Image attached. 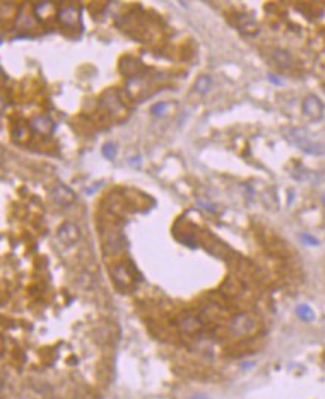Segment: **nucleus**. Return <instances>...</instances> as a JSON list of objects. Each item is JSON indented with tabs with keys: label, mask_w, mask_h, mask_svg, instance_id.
<instances>
[{
	"label": "nucleus",
	"mask_w": 325,
	"mask_h": 399,
	"mask_svg": "<svg viewBox=\"0 0 325 399\" xmlns=\"http://www.w3.org/2000/svg\"><path fill=\"white\" fill-rule=\"evenodd\" d=\"M288 140L301 152L309 155H325V140L318 139L316 134L306 128H291Z\"/></svg>",
	"instance_id": "nucleus-1"
},
{
	"label": "nucleus",
	"mask_w": 325,
	"mask_h": 399,
	"mask_svg": "<svg viewBox=\"0 0 325 399\" xmlns=\"http://www.w3.org/2000/svg\"><path fill=\"white\" fill-rule=\"evenodd\" d=\"M255 330V320L249 314H237L230 323V332L235 337H246Z\"/></svg>",
	"instance_id": "nucleus-2"
},
{
	"label": "nucleus",
	"mask_w": 325,
	"mask_h": 399,
	"mask_svg": "<svg viewBox=\"0 0 325 399\" xmlns=\"http://www.w3.org/2000/svg\"><path fill=\"white\" fill-rule=\"evenodd\" d=\"M303 112L312 121H319L324 116V104L316 96L310 94L303 102Z\"/></svg>",
	"instance_id": "nucleus-3"
},
{
	"label": "nucleus",
	"mask_w": 325,
	"mask_h": 399,
	"mask_svg": "<svg viewBox=\"0 0 325 399\" xmlns=\"http://www.w3.org/2000/svg\"><path fill=\"white\" fill-rule=\"evenodd\" d=\"M58 239H60V242L63 244L72 246V244H75L81 239V231H79V228L75 224L66 222L64 225H61L58 228Z\"/></svg>",
	"instance_id": "nucleus-4"
},
{
	"label": "nucleus",
	"mask_w": 325,
	"mask_h": 399,
	"mask_svg": "<svg viewBox=\"0 0 325 399\" xmlns=\"http://www.w3.org/2000/svg\"><path fill=\"white\" fill-rule=\"evenodd\" d=\"M51 197L55 203H58L61 206H69L75 201V194L69 190L67 186L60 185V183L54 186V190L51 191Z\"/></svg>",
	"instance_id": "nucleus-5"
},
{
	"label": "nucleus",
	"mask_w": 325,
	"mask_h": 399,
	"mask_svg": "<svg viewBox=\"0 0 325 399\" xmlns=\"http://www.w3.org/2000/svg\"><path fill=\"white\" fill-rule=\"evenodd\" d=\"M179 326H181V330L185 332V334H197L201 331V320L200 317L194 316V314H187V316H183L179 322Z\"/></svg>",
	"instance_id": "nucleus-6"
},
{
	"label": "nucleus",
	"mask_w": 325,
	"mask_h": 399,
	"mask_svg": "<svg viewBox=\"0 0 325 399\" xmlns=\"http://www.w3.org/2000/svg\"><path fill=\"white\" fill-rule=\"evenodd\" d=\"M273 58H274V61L279 64L282 69H288V67H291V64H292V57H291V54H288L287 51H282V50H277V51H274L273 52Z\"/></svg>",
	"instance_id": "nucleus-7"
},
{
	"label": "nucleus",
	"mask_w": 325,
	"mask_h": 399,
	"mask_svg": "<svg viewBox=\"0 0 325 399\" xmlns=\"http://www.w3.org/2000/svg\"><path fill=\"white\" fill-rule=\"evenodd\" d=\"M33 128L39 133H50V130L53 128V124L48 118L39 116V118L33 120Z\"/></svg>",
	"instance_id": "nucleus-8"
},
{
	"label": "nucleus",
	"mask_w": 325,
	"mask_h": 399,
	"mask_svg": "<svg viewBox=\"0 0 325 399\" xmlns=\"http://www.w3.org/2000/svg\"><path fill=\"white\" fill-rule=\"evenodd\" d=\"M297 314L301 320H306V322H310V320L315 319L313 310L309 306H306V304H301V306L297 307Z\"/></svg>",
	"instance_id": "nucleus-9"
},
{
	"label": "nucleus",
	"mask_w": 325,
	"mask_h": 399,
	"mask_svg": "<svg viewBox=\"0 0 325 399\" xmlns=\"http://www.w3.org/2000/svg\"><path fill=\"white\" fill-rule=\"evenodd\" d=\"M211 78H207V76H201L199 81H197V84H196V89L199 91V92H206L207 89H209V87H211Z\"/></svg>",
	"instance_id": "nucleus-10"
},
{
	"label": "nucleus",
	"mask_w": 325,
	"mask_h": 399,
	"mask_svg": "<svg viewBox=\"0 0 325 399\" xmlns=\"http://www.w3.org/2000/svg\"><path fill=\"white\" fill-rule=\"evenodd\" d=\"M103 155L109 159H113L115 155H117V149H115V145L113 143H106L103 146Z\"/></svg>",
	"instance_id": "nucleus-11"
},
{
	"label": "nucleus",
	"mask_w": 325,
	"mask_h": 399,
	"mask_svg": "<svg viewBox=\"0 0 325 399\" xmlns=\"http://www.w3.org/2000/svg\"><path fill=\"white\" fill-rule=\"evenodd\" d=\"M301 240H305L307 244H310V246H316L318 244V240L316 239H313V237H310L309 234H303V236H301Z\"/></svg>",
	"instance_id": "nucleus-12"
},
{
	"label": "nucleus",
	"mask_w": 325,
	"mask_h": 399,
	"mask_svg": "<svg viewBox=\"0 0 325 399\" xmlns=\"http://www.w3.org/2000/svg\"><path fill=\"white\" fill-rule=\"evenodd\" d=\"M164 109H166V103H160V104H155V106L152 107V112H154L155 115H160Z\"/></svg>",
	"instance_id": "nucleus-13"
},
{
	"label": "nucleus",
	"mask_w": 325,
	"mask_h": 399,
	"mask_svg": "<svg viewBox=\"0 0 325 399\" xmlns=\"http://www.w3.org/2000/svg\"><path fill=\"white\" fill-rule=\"evenodd\" d=\"M3 386H5V384H3V380H2V379H0V392H2V390H3Z\"/></svg>",
	"instance_id": "nucleus-14"
},
{
	"label": "nucleus",
	"mask_w": 325,
	"mask_h": 399,
	"mask_svg": "<svg viewBox=\"0 0 325 399\" xmlns=\"http://www.w3.org/2000/svg\"><path fill=\"white\" fill-rule=\"evenodd\" d=\"M193 399H207V398H204V396H196V398H193Z\"/></svg>",
	"instance_id": "nucleus-15"
},
{
	"label": "nucleus",
	"mask_w": 325,
	"mask_h": 399,
	"mask_svg": "<svg viewBox=\"0 0 325 399\" xmlns=\"http://www.w3.org/2000/svg\"><path fill=\"white\" fill-rule=\"evenodd\" d=\"M322 203H324V204H325V194H324V195H322Z\"/></svg>",
	"instance_id": "nucleus-16"
},
{
	"label": "nucleus",
	"mask_w": 325,
	"mask_h": 399,
	"mask_svg": "<svg viewBox=\"0 0 325 399\" xmlns=\"http://www.w3.org/2000/svg\"><path fill=\"white\" fill-rule=\"evenodd\" d=\"M0 107H2V100H0Z\"/></svg>",
	"instance_id": "nucleus-17"
}]
</instances>
